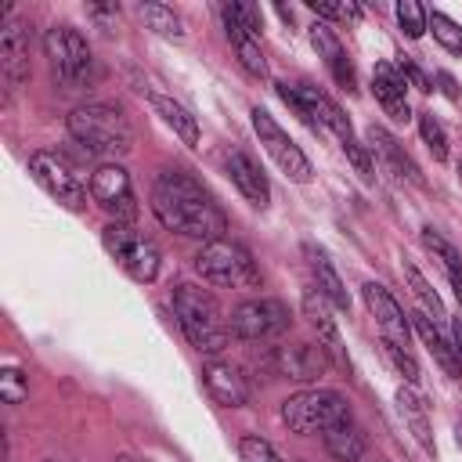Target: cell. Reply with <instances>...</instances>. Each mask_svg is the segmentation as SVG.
<instances>
[{"label": "cell", "mask_w": 462, "mask_h": 462, "mask_svg": "<svg viewBox=\"0 0 462 462\" xmlns=\"http://www.w3.org/2000/svg\"><path fill=\"white\" fill-rule=\"evenodd\" d=\"M152 213L159 217L162 227H170L177 235H188V238H202V242H217L227 231L224 209L184 170H162L155 177V184H152Z\"/></svg>", "instance_id": "obj_1"}, {"label": "cell", "mask_w": 462, "mask_h": 462, "mask_svg": "<svg viewBox=\"0 0 462 462\" xmlns=\"http://www.w3.org/2000/svg\"><path fill=\"white\" fill-rule=\"evenodd\" d=\"M65 126L76 144H83L90 155H105L108 162H116L119 155H126L134 148V130L119 105H105V101L76 105L69 112Z\"/></svg>", "instance_id": "obj_2"}, {"label": "cell", "mask_w": 462, "mask_h": 462, "mask_svg": "<svg viewBox=\"0 0 462 462\" xmlns=\"http://www.w3.org/2000/svg\"><path fill=\"white\" fill-rule=\"evenodd\" d=\"M173 314L180 332L199 354H220L231 343V321H224L220 303L199 289V285H177L173 289Z\"/></svg>", "instance_id": "obj_3"}, {"label": "cell", "mask_w": 462, "mask_h": 462, "mask_svg": "<svg viewBox=\"0 0 462 462\" xmlns=\"http://www.w3.org/2000/svg\"><path fill=\"white\" fill-rule=\"evenodd\" d=\"M43 51H47L54 79L65 90H83L97 79V61L90 54L87 40L72 25H51L47 36H43Z\"/></svg>", "instance_id": "obj_4"}, {"label": "cell", "mask_w": 462, "mask_h": 462, "mask_svg": "<svg viewBox=\"0 0 462 462\" xmlns=\"http://www.w3.org/2000/svg\"><path fill=\"white\" fill-rule=\"evenodd\" d=\"M195 271L202 274V282L220 285V289H256L260 285V271H256L249 249L238 242H227V238L206 242L195 256Z\"/></svg>", "instance_id": "obj_5"}, {"label": "cell", "mask_w": 462, "mask_h": 462, "mask_svg": "<svg viewBox=\"0 0 462 462\" xmlns=\"http://www.w3.org/2000/svg\"><path fill=\"white\" fill-rule=\"evenodd\" d=\"M350 419V408H346V397L336 393V390H300L292 393L289 401H282V422L307 437V433H325L328 426Z\"/></svg>", "instance_id": "obj_6"}, {"label": "cell", "mask_w": 462, "mask_h": 462, "mask_svg": "<svg viewBox=\"0 0 462 462\" xmlns=\"http://www.w3.org/2000/svg\"><path fill=\"white\" fill-rule=\"evenodd\" d=\"M105 249L112 253V260L134 278V282H152L159 274V249L152 238H144L141 231H134L130 224H105L101 231Z\"/></svg>", "instance_id": "obj_7"}, {"label": "cell", "mask_w": 462, "mask_h": 462, "mask_svg": "<svg viewBox=\"0 0 462 462\" xmlns=\"http://www.w3.org/2000/svg\"><path fill=\"white\" fill-rule=\"evenodd\" d=\"M289 328V307L282 300H271V296H256V300H245L231 310V332L238 339H249V343H263V339H274Z\"/></svg>", "instance_id": "obj_8"}, {"label": "cell", "mask_w": 462, "mask_h": 462, "mask_svg": "<svg viewBox=\"0 0 462 462\" xmlns=\"http://www.w3.org/2000/svg\"><path fill=\"white\" fill-rule=\"evenodd\" d=\"M90 199L116 220V224H130L137 217V199H134V184L130 173L119 162H101L90 173Z\"/></svg>", "instance_id": "obj_9"}, {"label": "cell", "mask_w": 462, "mask_h": 462, "mask_svg": "<svg viewBox=\"0 0 462 462\" xmlns=\"http://www.w3.org/2000/svg\"><path fill=\"white\" fill-rule=\"evenodd\" d=\"M253 130H256L260 144L267 148V155L278 162V170H282L289 180H296V184H307V180H310V162H307V155H303L300 144L271 119V112L253 108Z\"/></svg>", "instance_id": "obj_10"}, {"label": "cell", "mask_w": 462, "mask_h": 462, "mask_svg": "<svg viewBox=\"0 0 462 462\" xmlns=\"http://www.w3.org/2000/svg\"><path fill=\"white\" fill-rule=\"evenodd\" d=\"M29 173L65 209H83L87 206V188L79 184V177L72 173V166L65 159H58L54 152H32L29 155Z\"/></svg>", "instance_id": "obj_11"}, {"label": "cell", "mask_w": 462, "mask_h": 462, "mask_svg": "<svg viewBox=\"0 0 462 462\" xmlns=\"http://www.w3.org/2000/svg\"><path fill=\"white\" fill-rule=\"evenodd\" d=\"M267 365L274 368V375H285V379H296V383H310V379H321L328 372V350L318 343H296V346H274L267 354Z\"/></svg>", "instance_id": "obj_12"}, {"label": "cell", "mask_w": 462, "mask_h": 462, "mask_svg": "<svg viewBox=\"0 0 462 462\" xmlns=\"http://www.w3.org/2000/svg\"><path fill=\"white\" fill-rule=\"evenodd\" d=\"M361 296H365V307H368V314L375 318V325H379L383 339H386V343H393V346H408L411 318H408V314H404V307L390 296V289H386V285H379V282H368V285L361 289Z\"/></svg>", "instance_id": "obj_13"}, {"label": "cell", "mask_w": 462, "mask_h": 462, "mask_svg": "<svg viewBox=\"0 0 462 462\" xmlns=\"http://www.w3.org/2000/svg\"><path fill=\"white\" fill-rule=\"evenodd\" d=\"M0 72L11 90L29 79V25L22 18H7L0 29Z\"/></svg>", "instance_id": "obj_14"}, {"label": "cell", "mask_w": 462, "mask_h": 462, "mask_svg": "<svg viewBox=\"0 0 462 462\" xmlns=\"http://www.w3.org/2000/svg\"><path fill=\"white\" fill-rule=\"evenodd\" d=\"M202 383H206L209 397H213L217 404H224V408H242V404L249 401V383H245V375H242L235 365H227V361H206V365H202Z\"/></svg>", "instance_id": "obj_15"}, {"label": "cell", "mask_w": 462, "mask_h": 462, "mask_svg": "<svg viewBox=\"0 0 462 462\" xmlns=\"http://www.w3.org/2000/svg\"><path fill=\"white\" fill-rule=\"evenodd\" d=\"M404 87H408V79L401 76L397 65L379 61V65L372 69V94L379 97L383 112H386L393 123H408V119H411V108H408V101H404Z\"/></svg>", "instance_id": "obj_16"}, {"label": "cell", "mask_w": 462, "mask_h": 462, "mask_svg": "<svg viewBox=\"0 0 462 462\" xmlns=\"http://www.w3.org/2000/svg\"><path fill=\"white\" fill-rule=\"evenodd\" d=\"M310 43H314V51L325 58V65H328L332 79H336L343 90H354V87H357V72H354L350 54L343 51L339 36H336V32H332L325 22H314V25H310Z\"/></svg>", "instance_id": "obj_17"}, {"label": "cell", "mask_w": 462, "mask_h": 462, "mask_svg": "<svg viewBox=\"0 0 462 462\" xmlns=\"http://www.w3.org/2000/svg\"><path fill=\"white\" fill-rule=\"evenodd\" d=\"M224 170H227V177H231V184L253 202V206H267V199H271V188H267V177H263V170L245 155V152H227L224 155Z\"/></svg>", "instance_id": "obj_18"}, {"label": "cell", "mask_w": 462, "mask_h": 462, "mask_svg": "<svg viewBox=\"0 0 462 462\" xmlns=\"http://www.w3.org/2000/svg\"><path fill=\"white\" fill-rule=\"evenodd\" d=\"M220 18H224V32H227V40H231V47H235V54H238L242 69L263 79V76H267V58H263V51H260V40H256L242 22H238V14H235V7H231V4H224Z\"/></svg>", "instance_id": "obj_19"}, {"label": "cell", "mask_w": 462, "mask_h": 462, "mask_svg": "<svg viewBox=\"0 0 462 462\" xmlns=\"http://www.w3.org/2000/svg\"><path fill=\"white\" fill-rule=\"evenodd\" d=\"M365 137H368V148L383 159V166L393 173V177H401V180H411V184H422V173H419V166L408 159V152L383 130V126H368L365 130Z\"/></svg>", "instance_id": "obj_20"}, {"label": "cell", "mask_w": 462, "mask_h": 462, "mask_svg": "<svg viewBox=\"0 0 462 462\" xmlns=\"http://www.w3.org/2000/svg\"><path fill=\"white\" fill-rule=\"evenodd\" d=\"M303 253H307V263H310V274H314V289H318L332 307L346 310V307H350V296H346L343 278H339V271L332 267L328 253H325V249H318V245H307Z\"/></svg>", "instance_id": "obj_21"}, {"label": "cell", "mask_w": 462, "mask_h": 462, "mask_svg": "<svg viewBox=\"0 0 462 462\" xmlns=\"http://www.w3.org/2000/svg\"><path fill=\"white\" fill-rule=\"evenodd\" d=\"M411 318V328L419 332V339L426 343V350L433 354V361L451 375V379H458L462 375V361H458V354H455V346H448V339L437 332V325L422 314V310H415V314H408Z\"/></svg>", "instance_id": "obj_22"}, {"label": "cell", "mask_w": 462, "mask_h": 462, "mask_svg": "<svg viewBox=\"0 0 462 462\" xmlns=\"http://www.w3.org/2000/svg\"><path fill=\"white\" fill-rule=\"evenodd\" d=\"M321 437H325L328 455L339 458V462H357L365 455V448H368V437H365V430L354 419H343V422L328 426Z\"/></svg>", "instance_id": "obj_23"}, {"label": "cell", "mask_w": 462, "mask_h": 462, "mask_svg": "<svg viewBox=\"0 0 462 462\" xmlns=\"http://www.w3.org/2000/svg\"><path fill=\"white\" fill-rule=\"evenodd\" d=\"M148 101H152V108L162 116V123H166L188 148H199V123H195V116H191L180 101H173V97H166V94H155V90H148Z\"/></svg>", "instance_id": "obj_24"}, {"label": "cell", "mask_w": 462, "mask_h": 462, "mask_svg": "<svg viewBox=\"0 0 462 462\" xmlns=\"http://www.w3.org/2000/svg\"><path fill=\"white\" fill-rule=\"evenodd\" d=\"M303 318H307V325L318 332V339L325 343V350H336V346H339L336 318H332V310H328V300H325L318 289H307V292H303Z\"/></svg>", "instance_id": "obj_25"}, {"label": "cell", "mask_w": 462, "mask_h": 462, "mask_svg": "<svg viewBox=\"0 0 462 462\" xmlns=\"http://www.w3.org/2000/svg\"><path fill=\"white\" fill-rule=\"evenodd\" d=\"M397 408H401V415H404V422L411 426V433H415V440L426 448V451H433V437H430V422H426V408H422V401L415 397V390H408V386H401L397 390Z\"/></svg>", "instance_id": "obj_26"}, {"label": "cell", "mask_w": 462, "mask_h": 462, "mask_svg": "<svg viewBox=\"0 0 462 462\" xmlns=\"http://www.w3.org/2000/svg\"><path fill=\"white\" fill-rule=\"evenodd\" d=\"M141 18L148 22V29H155L159 36L166 40H184V25H180V14L166 4H141Z\"/></svg>", "instance_id": "obj_27"}, {"label": "cell", "mask_w": 462, "mask_h": 462, "mask_svg": "<svg viewBox=\"0 0 462 462\" xmlns=\"http://www.w3.org/2000/svg\"><path fill=\"white\" fill-rule=\"evenodd\" d=\"M404 278H408V285H411V292H415V300L433 314V318H448L444 314V303H440V296L430 289V282L422 278V271L415 267V263H404Z\"/></svg>", "instance_id": "obj_28"}, {"label": "cell", "mask_w": 462, "mask_h": 462, "mask_svg": "<svg viewBox=\"0 0 462 462\" xmlns=\"http://www.w3.org/2000/svg\"><path fill=\"white\" fill-rule=\"evenodd\" d=\"M426 29H433V40H437L440 47L462 54V29H458L448 14H440V11H426Z\"/></svg>", "instance_id": "obj_29"}, {"label": "cell", "mask_w": 462, "mask_h": 462, "mask_svg": "<svg viewBox=\"0 0 462 462\" xmlns=\"http://www.w3.org/2000/svg\"><path fill=\"white\" fill-rule=\"evenodd\" d=\"M419 134H422L430 155H433L437 162H444V159H448V134H444V126L433 119V112H419Z\"/></svg>", "instance_id": "obj_30"}, {"label": "cell", "mask_w": 462, "mask_h": 462, "mask_svg": "<svg viewBox=\"0 0 462 462\" xmlns=\"http://www.w3.org/2000/svg\"><path fill=\"white\" fill-rule=\"evenodd\" d=\"M238 455H242V462H285V458L274 451V444L263 440V437H256V433H245V437L238 440Z\"/></svg>", "instance_id": "obj_31"}, {"label": "cell", "mask_w": 462, "mask_h": 462, "mask_svg": "<svg viewBox=\"0 0 462 462\" xmlns=\"http://www.w3.org/2000/svg\"><path fill=\"white\" fill-rule=\"evenodd\" d=\"M397 22H401L404 36H411V40H419L426 32V11L415 0H401L397 4Z\"/></svg>", "instance_id": "obj_32"}, {"label": "cell", "mask_w": 462, "mask_h": 462, "mask_svg": "<svg viewBox=\"0 0 462 462\" xmlns=\"http://www.w3.org/2000/svg\"><path fill=\"white\" fill-rule=\"evenodd\" d=\"M422 245L430 249V253H437L440 260H444V267H448V274L451 271H462V260H458V253H455V245L451 242H444L433 227H422Z\"/></svg>", "instance_id": "obj_33"}, {"label": "cell", "mask_w": 462, "mask_h": 462, "mask_svg": "<svg viewBox=\"0 0 462 462\" xmlns=\"http://www.w3.org/2000/svg\"><path fill=\"white\" fill-rule=\"evenodd\" d=\"M0 397L7 404H22L29 397V379L18 372V368H4L0 372Z\"/></svg>", "instance_id": "obj_34"}, {"label": "cell", "mask_w": 462, "mask_h": 462, "mask_svg": "<svg viewBox=\"0 0 462 462\" xmlns=\"http://www.w3.org/2000/svg\"><path fill=\"white\" fill-rule=\"evenodd\" d=\"M383 350H386V357L397 365V372L404 375V383L415 386V383H419V365H415V357H411L404 346H393V343H386V339H383Z\"/></svg>", "instance_id": "obj_35"}, {"label": "cell", "mask_w": 462, "mask_h": 462, "mask_svg": "<svg viewBox=\"0 0 462 462\" xmlns=\"http://www.w3.org/2000/svg\"><path fill=\"white\" fill-rule=\"evenodd\" d=\"M307 7L321 18H361V7L343 0V4H332V0H307Z\"/></svg>", "instance_id": "obj_36"}, {"label": "cell", "mask_w": 462, "mask_h": 462, "mask_svg": "<svg viewBox=\"0 0 462 462\" xmlns=\"http://www.w3.org/2000/svg\"><path fill=\"white\" fill-rule=\"evenodd\" d=\"M401 76H404L411 87H419V90H430V79H426V76H422V72H419L411 61H401Z\"/></svg>", "instance_id": "obj_37"}, {"label": "cell", "mask_w": 462, "mask_h": 462, "mask_svg": "<svg viewBox=\"0 0 462 462\" xmlns=\"http://www.w3.org/2000/svg\"><path fill=\"white\" fill-rule=\"evenodd\" d=\"M437 83H440V90H444V94H448V97H451V101H455V97H458V87H455V79H451V76H448V72H437Z\"/></svg>", "instance_id": "obj_38"}, {"label": "cell", "mask_w": 462, "mask_h": 462, "mask_svg": "<svg viewBox=\"0 0 462 462\" xmlns=\"http://www.w3.org/2000/svg\"><path fill=\"white\" fill-rule=\"evenodd\" d=\"M448 278H451V289H455V300H458V307H462V271H451Z\"/></svg>", "instance_id": "obj_39"}, {"label": "cell", "mask_w": 462, "mask_h": 462, "mask_svg": "<svg viewBox=\"0 0 462 462\" xmlns=\"http://www.w3.org/2000/svg\"><path fill=\"white\" fill-rule=\"evenodd\" d=\"M455 354L462 357V321H455Z\"/></svg>", "instance_id": "obj_40"}, {"label": "cell", "mask_w": 462, "mask_h": 462, "mask_svg": "<svg viewBox=\"0 0 462 462\" xmlns=\"http://www.w3.org/2000/svg\"><path fill=\"white\" fill-rule=\"evenodd\" d=\"M455 437H458V448H462V422L455 426Z\"/></svg>", "instance_id": "obj_41"}, {"label": "cell", "mask_w": 462, "mask_h": 462, "mask_svg": "<svg viewBox=\"0 0 462 462\" xmlns=\"http://www.w3.org/2000/svg\"><path fill=\"white\" fill-rule=\"evenodd\" d=\"M47 462H51V458H47Z\"/></svg>", "instance_id": "obj_42"}]
</instances>
